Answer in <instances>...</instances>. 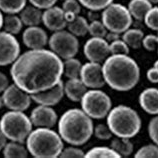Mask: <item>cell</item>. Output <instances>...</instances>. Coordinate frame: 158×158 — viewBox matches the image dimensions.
<instances>
[{
	"mask_svg": "<svg viewBox=\"0 0 158 158\" xmlns=\"http://www.w3.org/2000/svg\"><path fill=\"white\" fill-rule=\"evenodd\" d=\"M10 75L30 95L51 88L63 76V61L50 49H29L11 64Z\"/></svg>",
	"mask_w": 158,
	"mask_h": 158,
	"instance_id": "cell-1",
	"label": "cell"
},
{
	"mask_svg": "<svg viewBox=\"0 0 158 158\" xmlns=\"http://www.w3.org/2000/svg\"><path fill=\"white\" fill-rule=\"evenodd\" d=\"M102 72L106 84L119 92L133 89L140 79L138 63L125 54L110 55L103 62Z\"/></svg>",
	"mask_w": 158,
	"mask_h": 158,
	"instance_id": "cell-2",
	"label": "cell"
},
{
	"mask_svg": "<svg viewBox=\"0 0 158 158\" xmlns=\"http://www.w3.org/2000/svg\"><path fill=\"white\" fill-rule=\"evenodd\" d=\"M57 125L62 140L75 146L87 143L94 131L92 118L79 108L66 110L58 119Z\"/></svg>",
	"mask_w": 158,
	"mask_h": 158,
	"instance_id": "cell-3",
	"label": "cell"
},
{
	"mask_svg": "<svg viewBox=\"0 0 158 158\" xmlns=\"http://www.w3.org/2000/svg\"><path fill=\"white\" fill-rule=\"evenodd\" d=\"M64 141L52 128L36 127L26 139L29 154L35 158L59 157L64 148Z\"/></svg>",
	"mask_w": 158,
	"mask_h": 158,
	"instance_id": "cell-4",
	"label": "cell"
},
{
	"mask_svg": "<svg viewBox=\"0 0 158 158\" xmlns=\"http://www.w3.org/2000/svg\"><path fill=\"white\" fill-rule=\"evenodd\" d=\"M107 125L112 134L121 138H133L141 129V118L132 107L120 104L111 108L107 114Z\"/></svg>",
	"mask_w": 158,
	"mask_h": 158,
	"instance_id": "cell-5",
	"label": "cell"
},
{
	"mask_svg": "<svg viewBox=\"0 0 158 158\" xmlns=\"http://www.w3.org/2000/svg\"><path fill=\"white\" fill-rule=\"evenodd\" d=\"M0 129L8 140L23 143L33 130V124L24 111L10 110L0 118Z\"/></svg>",
	"mask_w": 158,
	"mask_h": 158,
	"instance_id": "cell-6",
	"label": "cell"
},
{
	"mask_svg": "<svg viewBox=\"0 0 158 158\" xmlns=\"http://www.w3.org/2000/svg\"><path fill=\"white\" fill-rule=\"evenodd\" d=\"M81 109L92 119H103L112 108L109 95L100 89L87 90L80 100Z\"/></svg>",
	"mask_w": 158,
	"mask_h": 158,
	"instance_id": "cell-7",
	"label": "cell"
},
{
	"mask_svg": "<svg viewBox=\"0 0 158 158\" xmlns=\"http://www.w3.org/2000/svg\"><path fill=\"white\" fill-rule=\"evenodd\" d=\"M132 16L126 6L120 3H113L103 9L101 21L108 31L121 34L132 25Z\"/></svg>",
	"mask_w": 158,
	"mask_h": 158,
	"instance_id": "cell-8",
	"label": "cell"
},
{
	"mask_svg": "<svg viewBox=\"0 0 158 158\" xmlns=\"http://www.w3.org/2000/svg\"><path fill=\"white\" fill-rule=\"evenodd\" d=\"M48 46L61 59L75 57L79 51V41L75 35L66 30L53 32L49 37Z\"/></svg>",
	"mask_w": 158,
	"mask_h": 158,
	"instance_id": "cell-9",
	"label": "cell"
},
{
	"mask_svg": "<svg viewBox=\"0 0 158 158\" xmlns=\"http://www.w3.org/2000/svg\"><path fill=\"white\" fill-rule=\"evenodd\" d=\"M4 104L9 110L25 111L31 105V95L13 83L10 84L2 93Z\"/></svg>",
	"mask_w": 158,
	"mask_h": 158,
	"instance_id": "cell-10",
	"label": "cell"
},
{
	"mask_svg": "<svg viewBox=\"0 0 158 158\" xmlns=\"http://www.w3.org/2000/svg\"><path fill=\"white\" fill-rule=\"evenodd\" d=\"M20 55V44L15 35L0 31V66L11 65Z\"/></svg>",
	"mask_w": 158,
	"mask_h": 158,
	"instance_id": "cell-11",
	"label": "cell"
},
{
	"mask_svg": "<svg viewBox=\"0 0 158 158\" xmlns=\"http://www.w3.org/2000/svg\"><path fill=\"white\" fill-rule=\"evenodd\" d=\"M83 53L88 61L96 63H103L111 55L109 43L100 37H91L87 40L83 46Z\"/></svg>",
	"mask_w": 158,
	"mask_h": 158,
	"instance_id": "cell-12",
	"label": "cell"
},
{
	"mask_svg": "<svg viewBox=\"0 0 158 158\" xmlns=\"http://www.w3.org/2000/svg\"><path fill=\"white\" fill-rule=\"evenodd\" d=\"M80 79L87 88L100 89L106 83L103 77L101 63L88 61L82 65Z\"/></svg>",
	"mask_w": 158,
	"mask_h": 158,
	"instance_id": "cell-13",
	"label": "cell"
},
{
	"mask_svg": "<svg viewBox=\"0 0 158 158\" xmlns=\"http://www.w3.org/2000/svg\"><path fill=\"white\" fill-rule=\"evenodd\" d=\"M30 119L35 127L53 128L58 122V115L51 106L38 105L31 111Z\"/></svg>",
	"mask_w": 158,
	"mask_h": 158,
	"instance_id": "cell-14",
	"label": "cell"
},
{
	"mask_svg": "<svg viewBox=\"0 0 158 158\" xmlns=\"http://www.w3.org/2000/svg\"><path fill=\"white\" fill-rule=\"evenodd\" d=\"M64 95V83L62 80H60L56 85H54L51 88L44 90L42 92L32 94L31 98L32 101L38 105L53 107L62 100Z\"/></svg>",
	"mask_w": 158,
	"mask_h": 158,
	"instance_id": "cell-15",
	"label": "cell"
},
{
	"mask_svg": "<svg viewBox=\"0 0 158 158\" xmlns=\"http://www.w3.org/2000/svg\"><path fill=\"white\" fill-rule=\"evenodd\" d=\"M42 23L48 30L52 32L63 30L65 27H67L68 24L62 7H58L55 5L43 11Z\"/></svg>",
	"mask_w": 158,
	"mask_h": 158,
	"instance_id": "cell-16",
	"label": "cell"
},
{
	"mask_svg": "<svg viewBox=\"0 0 158 158\" xmlns=\"http://www.w3.org/2000/svg\"><path fill=\"white\" fill-rule=\"evenodd\" d=\"M22 40L29 49L45 48L48 44V35L43 28L39 26H29L23 31Z\"/></svg>",
	"mask_w": 158,
	"mask_h": 158,
	"instance_id": "cell-17",
	"label": "cell"
},
{
	"mask_svg": "<svg viewBox=\"0 0 158 158\" xmlns=\"http://www.w3.org/2000/svg\"><path fill=\"white\" fill-rule=\"evenodd\" d=\"M139 105L149 115L158 114V88L148 87L139 94Z\"/></svg>",
	"mask_w": 158,
	"mask_h": 158,
	"instance_id": "cell-18",
	"label": "cell"
},
{
	"mask_svg": "<svg viewBox=\"0 0 158 158\" xmlns=\"http://www.w3.org/2000/svg\"><path fill=\"white\" fill-rule=\"evenodd\" d=\"M86 91H87V87L82 82L80 77L68 79L64 83L65 96L72 102H80Z\"/></svg>",
	"mask_w": 158,
	"mask_h": 158,
	"instance_id": "cell-19",
	"label": "cell"
},
{
	"mask_svg": "<svg viewBox=\"0 0 158 158\" xmlns=\"http://www.w3.org/2000/svg\"><path fill=\"white\" fill-rule=\"evenodd\" d=\"M42 14L41 9L33 5H26L19 12V17L21 19L23 25L29 26H38L42 22Z\"/></svg>",
	"mask_w": 158,
	"mask_h": 158,
	"instance_id": "cell-20",
	"label": "cell"
},
{
	"mask_svg": "<svg viewBox=\"0 0 158 158\" xmlns=\"http://www.w3.org/2000/svg\"><path fill=\"white\" fill-rule=\"evenodd\" d=\"M152 3L148 0H130L128 3V10H129L132 18L138 21H143L146 13L151 9Z\"/></svg>",
	"mask_w": 158,
	"mask_h": 158,
	"instance_id": "cell-21",
	"label": "cell"
},
{
	"mask_svg": "<svg viewBox=\"0 0 158 158\" xmlns=\"http://www.w3.org/2000/svg\"><path fill=\"white\" fill-rule=\"evenodd\" d=\"M3 156L5 158H26L29 155V151L22 142L10 141L6 143L3 148Z\"/></svg>",
	"mask_w": 158,
	"mask_h": 158,
	"instance_id": "cell-22",
	"label": "cell"
},
{
	"mask_svg": "<svg viewBox=\"0 0 158 158\" xmlns=\"http://www.w3.org/2000/svg\"><path fill=\"white\" fill-rule=\"evenodd\" d=\"M122 40L125 42L129 48L139 49L142 46V40L144 37V32L139 28H129L122 33Z\"/></svg>",
	"mask_w": 158,
	"mask_h": 158,
	"instance_id": "cell-23",
	"label": "cell"
},
{
	"mask_svg": "<svg viewBox=\"0 0 158 158\" xmlns=\"http://www.w3.org/2000/svg\"><path fill=\"white\" fill-rule=\"evenodd\" d=\"M110 147L118 153L120 157H128L134 151V145L129 138H121L115 137L111 140Z\"/></svg>",
	"mask_w": 158,
	"mask_h": 158,
	"instance_id": "cell-24",
	"label": "cell"
},
{
	"mask_svg": "<svg viewBox=\"0 0 158 158\" xmlns=\"http://www.w3.org/2000/svg\"><path fill=\"white\" fill-rule=\"evenodd\" d=\"M67 28L68 31L71 32L76 37H83L88 33L89 22L85 17L77 15L72 21L68 22Z\"/></svg>",
	"mask_w": 158,
	"mask_h": 158,
	"instance_id": "cell-25",
	"label": "cell"
},
{
	"mask_svg": "<svg viewBox=\"0 0 158 158\" xmlns=\"http://www.w3.org/2000/svg\"><path fill=\"white\" fill-rule=\"evenodd\" d=\"M82 64L79 59L75 57L65 59L63 62V74L68 79L80 77Z\"/></svg>",
	"mask_w": 158,
	"mask_h": 158,
	"instance_id": "cell-26",
	"label": "cell"
},
{
	"mask_svg": "<svg viewBox=\"0 0 158 158\" xmlns=\"http://www.w3.org/2000/svg\"><path fill=\"white\" fill-rule=\"evenodd\" d=\"M3 28L10 34L17 35L21 32L23 28V23L19 16L16 14H7L3 20Z\"/></svg>",
	"mask_w": 158,
	"mask_h": 158,
	"instance_id": "cell-27",
	"label": "cell"
},
{
	"mask_svg": "<svg viewBox=\"0 0 158 158\" xmlns=\"http://www.w3.org/2000/svg\"><path fill=\"white\" fill-rule=\"evenodd\" d=\"M86 158H120V155L113 148L107 146H96L85 153Z\"/></svg>",
	"mask_w": 158,
	"mask_h": 158,
	"instance_id": "cell-28",
	"label": "cell"
},
{
	"mask_svg": "<svg viewBox=\"0 0 158 158\" xmlns=\"http://www.w3.org/2000/svg\"><path fill=\"white\" fill-rule=\"evenodd\" d=\"M27 0H0V10L6 14H17L26 6Z\"/></svg>",
	"mask_w": 158,
	"mask_h": 158,
	"instance_id": "cell-29",
	"label": "cell"
},
{
	"mask_svg": "<svg viewBox=\"0 0 158 158\" xmlns=\"http://www.w3.org/2000/svg\"><path fill=\"white\" fill-rule=\"evenodd\" d=\"M62 9L64 11L67 22H70L80 13L81 4L79 3L78 0H64L62 4Z\"/></svg>",
	"mask_w": 158,
	"mask_h": 158,
	"instance_id": "cell-30",
	"label": "cell"
},
{
	"mask_svg": "<svg viewBox=\"0 0 158 158\" xmlns=\"http://www.w3.org/2000/svg\"><path fill=\"white\" fill-rule=\"evenodd\" d=\"M78 1L88 10L100 11L110 5L113 0H78Z\"/></svg>",
	"mask_w": 158,
	"mask_h": 158,
	"instance_id": "cell-31",
	"label": "cell"
},
{
	"mask_svg": "<svg viewBox=\"0 0 158 158\" xmlns=\"http://www.w3.org/2000/svg\"><path fill=\"white\" fill-rule=\"evenodd\" d=\"M88 33L91 37H100V38H105L106 34L108 33L107 28L103 24L101 20H94L89 23Z\"/></svg>",
	"mask_w": 158,
	"mask_h": 158,
	"instance_id": "cell-32",
	"label": "cell"
},
{
	"mask_svg": "<svg viewBox=\"0 0 158 158\" xmlns=\"http://www.w3.org/2000/svg\"><path fill=\"white\" fill-rule=\"evenodd\" d=\"M143 21L145 23V25L149 29L158 32V7L157 6L151 7V9L145 15Z\"/></svg>",
	"mask_w": 158,
	"mask_h": 158,
	"instance_id": "cell-33",
	"label": "cell"
},
{
	"mask_svg": "<svg viewBox=\"0 0 158 158\" xmlns=\"http://www.w3.org/2000/svg\"><path fill=\"white\" fill-rule=\"evenodd\" d=\"M136 158H158V145L147 144L139 148L135 153Z\"/></svg>",
	"mask_w": 158,
	"mask_h": 158,
	"instance_id": "cell-34",
	"label": "cell"
},
{
	"mask_svg": "<svg viewBox=\"0 0 158 158\" xmlns=\"http://www.w3.org/2000/svg\"><path fill=\"white\" fill-rule=\"evenodd\" d=\"M109 49L111 55H119V54H129V46L122 39H117L109 43Z\"/></svg>",
	"mask_w": 158,
	"mask_h": 158,
	"instance_id": "cell-35",
	"label": "cell"
},
{
	"mask_svg": "<svg viewBox=\"0 0 158 158\" xmlns=\"http://www.w3.org/2000/svg\"><path fill=\"white\" fill-rule=\"evenodd\" d=\"M93 134L99 140H109L112 138V136H113L110 128L108 127L107 124H103V123L97 124V125L94 127Z\"/></svg>",
	"mask_w": 158,
	"mask_h": 158,
	"instance_id": "cell-36",
	"label": "cell"
},
{
	"mask_svg": "<svg viewBox=\"0 0 158 158\" xmlns=\"http://www.w3.org/2000/svg\"><path fill=\"white\" fill-rule=\"evenodd\" d=\"M85 156V152L79 146L75 145H70L69 147L63 148L59 157L61 158H82Z\"/></svg>",
	"mask_w": 158,
	"mask_h": 158,
	"instance_id": "cell-37",
	"label": "cell"
},
{
	"mask_svg": "<svg viewBox=\"0 0 158 158\" xmlns=\"http://www.w3.org/2000/svg\"><path fill=\"white\" fill-rule=\"evenodd\" d=\"M142 46L147 51H154L158 47V35L155 34H148L144 35L142 40Z\"/></svg>",
	"mask_w": 158,
	"mask_h": 158,
	"instance_id": "cell-38",
	"label": "cell"
},
{
	"mask_svg": "<svg viewBox=\"0 0 158 158\" xmlns=\"http://www.w3.org/2000/svg\"><path fill=\"white\" fill-rule=\"evenodd\" d=\"M148 135L153 143L158 145V114L154 115L150 122L148 123Z\"/></svg>",
	"mask_w": 158,
	"mask_h": 158,
	"instance_id": "cell-39",
	"label": "cell"
},
{
	"mask_svg": "<svg viewBox=\"0 0 158 158\" xmlns=\"http://www.w3.org/2000/svg\"><path fill=\"white\" fill-rule=\"evenodd\" d=\"M31 3V5L35 6L39 9H47L55 5L58 0H28Z\"/></svg>",
	"mask_w": 158,
	"mask_h": 158,
	"instance_id": "cell-40",
	"label": "cell"
},
{
	"mask_svg": "<svg viewBox=\"0 0 158 158\" xmlns=\"http://www.w3.org/2000/svg\"><path fill=\"white\" fill-rule=\"evenodd\" d=\"M146 78L151 83H158V68L154 66L152 68H149L146 72Z\"/></svg>",
	"mask_w": 158,
	"mask_h": 158,
	"instance_id": "cell-41",
	"label": "cell"
},
{
	"mask_svg": "<svg viewBox=\"0 0 158 158\" xmlns=\"http://www.w3.org/2000/svg\"><path fill=\"white\" fill-rule=\"evenodd\" d=\"M9 85V78L7 77L6 74L0 71V93H3L4 90Z\"/></svg>",
	"mask_w": 158,
	"mask_h": 158,
	"instance_id": "cell-42",
	"label": "cell"
},
{
	"mask_svg": "<svg viewBox=\"0 0 158 158\" xmlns=\"http://www.w3.org/2000/svg\"><path fill=\"white\" fill-rule=\"evenodd\" d=\"M119 38H120V34H118V33H115V32H111V31H108V33L105 36V39H106V41L108 43L113 42V41L117 40Z\"/></svg>",
	"mask_w": 158,
	"mask_h": 158,
	"instance_id": "cell-43",
	"label": "cell"
},
{
	"mask_svg": "<svg viewBox=\"0 0 158 158\" xmlns=\"http://www.w3.org/2000/svg\"><path fill=\"white\" fill-rule=\"evenodd\" d=\"M7 143V138L6 136L4 135V133L0 129V151L3 150V148L5 147V145Z\"/></svg>",
	"mask_w": 158,
	"mask_h": 158,
	"instance_id": "cell-44",
	"label": "cell"
},
{
	"mask_svg": "<svg viewBox=\"0 0 158 158\" xmlns=\"http://www.w3.org/2000/svg\"><path fill=\"white\" fill-rule=\"evenodd\" d=\"M98 14H97V11H92V10H89L88 12V19L90 21H94V20H97L98 19Z\"/></svg>",
	"mask_w": 158,
	"mask_h": 158,
	"instance_id": "cell-45",
	"label": "cell"
},
{
	"mask_svg": "<svg viewBox=\"0 0 158 158\" xmlns=\"http://www.w3.org/2000/svg\"><path fill=\"white\" fill-rule=\"evenodd\" d=\"M3 20H4V17L2 15V11L0 10V30H1V28L3 27Z\"/></svg>",
	"mask_w": 158,
	"mask_h": 158,
	"instance_id": "cell-46",
	"label": "cell"
},
{
	"mask_svg": "<svg viewBox=\"0 0 158 158\" xmlns=\"http://www.w3.org/2000/svg\"><path fill=\"white\" fill-rule=\"evenodd\" d=\"M5 106V104H4V100H3V97L2 95H0V110L2 109V108Z\"/></svg>",
	"mask_w": 158,
	"mask_h": 158,
	"instance_id": "cell-47",
	"label": "cell"
},
{
	"mask_svg": "<svg viewBox=\"0 0 158 158\" xmlns=\"http://www.w3.org/2000/svg\"><path fill=\"white\" fill-rule=\"evenodd\" d=\"M148 1L152 4H158V0H148Z\"/></svg>",
	"mask_w": 158,
	"mask_h": 158,
	"instance_id": "cell-48",
	"label": "cell"
},
{
	"mask_svg": "<svg viewBox=\"0 0 158 158\" xmlns=\"http://www.w3.org/2000/svg\"><path fill=\"white\" fill-rule=\"evenodd\" d=\"M153 66H154V67H156V68H158V60H156V61L154 62V64H153Z\"/></svg>",
	"mask_w": 158,
	"mask_h": 158,
	"instance_id": "cell-49",
	"label": "cell"
},
{
	"mask_svg": "<svg viewBox=\"0 0 158 158\" xmlns=\"http://www.w3.org/2000/svg\"><path fill=\"white\" fill-rule=\"evenodd\" d=\"M157 52H158V47H157Z\"/></svg>",
	"mask_w": 158,
	"mask_h": 158,
	"instance_id": "cell-50",
	"label": "cell"
}]
</instances>
